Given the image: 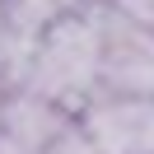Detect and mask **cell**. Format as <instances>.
I'll use <instances>...</instances> for the list:
<instances>
[{"instance_id": "1", "label": "cell", "mask_w": 154, "mask_h": 154, "mask_svg": "<svg viewBox=\"0 0 154 154\" xmlns=\"http://www.w3.org/2000/svg\"><path fill=\"white\" fill-rule=\"evenodd\" d=\"M33 94L51 98L66 112H84L103 89V23H98V5L84 14H66V19L47 23L33 38L28 70L23 84Z\"/></svg>"}, {"instance_id": "2", "label": "cell", "mask_w": 154, "mask_h": 154, "mask_svg": "<svg viewBox=\"0 0 154 154\" xmlns=\"http://www.w3.org/2000/svg\"><path fill=\"white\" fill-rule=\"evenodd\" d=\"M98 23H103V89L98 94L154 98V33L122 19L107 0L98 5Z\"/></svg>"}, {"instance_id": "3", "label": "cell", "mask_w": 154, "mask_h": 154, "mask_svg": "<svg viewBox=\"0 0 154 154\" xmlns=\"http://www.w3.org/2000/svg\"><path fill=\"white\" fill-rule=\"evenodd\" d=\"M79 126L98 154H154V98L98 94L79 112Z\"/></svg>"}, {"instance_id": "4", "label": "cell", "mask_w": 154, "mask_h": 154, "mask_svg": "<svg viewBox=\"0 0 154 154\" xmlns=\"http://www.w3.org/2000/svg\"><path fill=\"white\" fill-rule=\"evenodd\" d=\"M70 126H75V112L56 107L51 98L33 94V89H5L0 94V135L14 140L19 149H28V154H42Z\"/></svg>"}, {"instance_id": "5", "label": "cell", "mask_w": 154, "mask_h": 154, "mask_svg": "<svg viewBox=\"0 0 154 154\" xmlns=\"http://www.w3.org/2000/svg\"><path fill=\"white\" fill-rule=\"evenodd\" d=\"M0 5H5V14L14 19V28H23V33L38 38L47 23L66 19V14H84V10H94V5H103V0H0Z\"/></svg>"}, {"instance_id": "6", "label": "cell", "mask_w": 154, "mask_h": 154, "mask_svg": "<svg viewBox=\"0 0 154 154\" xmlns=\"http://www.w3.org/2000/svg\"><path fill=\"white\" fill-rule=\"evenodd\" d=\"M42 154H98V145L84 135V126H79V117H75V126H70L66 135H56V140H51Z\"/></svg>"}, {"instance_id": "7", "label": "cell", "mask_w": 154, "mask_h": 154, "mask_svg": "<svg viewBox=\"0 0 154 154\" xmlns=\"http://www.w3.org/2000/svg\"><path fill=\"white\" fill-rule=\"evenodd\" d=\"M122 19H131L135 28H145V33H154V0H107Z\"/></svg>"}, {"instance_id": "8", "label": "cell", "mask_w": 154, "mask_h": 154, "mask_svg": "<svg viewBox=\"0 0 154 154\" xmlns=\"http://www.w3.org/2000/svg\"><path fill=\"white\" fill-rule=\"evenodd\" d=\"M0 154H28V149H19L14 140H5V135H0Z\"/></svg>"}]
</instances>
